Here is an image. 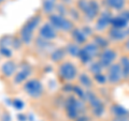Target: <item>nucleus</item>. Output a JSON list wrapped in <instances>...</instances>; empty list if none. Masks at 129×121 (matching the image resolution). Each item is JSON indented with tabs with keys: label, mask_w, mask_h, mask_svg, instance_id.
Segmentation results:
<instances>
[{
	"label": "nucleus",
	"mask_w": 129,
	"mask_h": 121,
	"mask_svg": "<svg viewBox=\"0 0 129 121\" xmlns=\"http://www.w3.org/2000/svg\"><path fill=\"white\" fill-rule=\"evenodd\" d=\"M64 108V114H66L67 118L70 119L71 121H75L81 116L88 114V106L85 101L76 98L75 95L71 94L66 99L63 103Z\"/></svg>",
	"instance_id": "nucleus-1"
},
{
	"label": "nucleus",
	"mask_w": 129,
	"mask_h": 121,
	"mask_svg": "<svg viewBox=\"0 0 129 121\" xmlns=\"http://www.w3.org/2000/svg\"><path fill=\"white\" fill-rule=\"evenodd\" d=\"M42 21L41 13H36L29 17L23 24V26L18 30V37L21 38L24 45H30L32 41H35V32L39 30L40 24Z\"/></svg>",
	"instance_id": "nucleus-2"
},
{
	"label": "nucleus",
	"mask_w": 129,
	"mask_h": 121,
	"mask_svg": "<svg viewBox=\"0 0 129 121\" xmlns=\"http://www.w3.org/2000/svg\"><path fill=\"white\" fill-rule=\"evenodd\" d=\"M76 9L83 15L86 22H95L100 14V5L97 0H78Z\"/></svg>",
	"instance_id": "nucleus-3"
},
{
	"label": "nucleus",
	"mask_w": 129,
	"mask_h": 121,
	"mask_svg": "<svg viewBox=\"0 0 129 121\" xmlns=\"http://www.w3.org/2000/svg\"><path fill=\"white\" fill-rule=\"evenodd\" d=\"M57 74L58 77L64 84H71L72 82L78 78L79 70L75 64L70 60H64L60 62L57 67Z\"/></svg>",
	"instance_id": "nucleus-4"
},
{
	"label": "nucleus",
	"mask_w": 129,
	"mask_h": 121,
	"mask_svg": "<svg viewBox=\"0 0 129 121\" xmlns=\"http://www.w3.org/2000/svg\"><path fill=\"white\" fill-rule=\"evenodd\" d=\"M85 102L88 106L91 116L96 117V118H100L104 115L107 110L106 104L104 102L99 98V95L94 92L92 90H87L86 91V100Z\"/></svg>",
	"instance_id": "nucleus-5"
},
{
	"label": "nucleus",
	"mask_w": 129,
	"mask_h": 121,
	"mask_svg": "<svg viewBox=\"0 0 129 121\" xmlns=\"http://www.w3.org/2000/svg\"><path fill=\"white\" fill-rule=\"evenodd\" d=\"M48 23L57 31L66 32V33H70L75 28L74 22L68 17V16H62L57 13H53L48 16Z\"/></svg>",
	"instance_id": "nucleus-6"
},
{
	"label": "nucleus",
	"mask_w": 129,
	"mask_h": 121,
	"mask_svg": "<svg viewBox=\"0 0 129 121\" xmlns=\"http://www.w3.org/2000/svg\"><path fill=\"white\" fill-rule=\"evenodd\" d=\"M100 48L96 45L92 41H88L83 46H81V51L79 55L80 61L83 64H90L92 61L98 59V56L100 54Z\"/></svg>",
	"instance_id": "nucleus-7"
},
{
	"label": "nucleus",
	"mask_w": 129,
	"mask_h": 121,
	"mask_svg": "<svg viewBox=\"0 0 129 121\" xmlns=\"http://www.w3.org/2000/svg\"><path fill=\"white\" fill-rule=\"evenodd\" d=\"M24 92L29 96L30 99L39 100L44 94V86L43 84L37 78H29L23 84Z\"/></svg>",
	"instance_id": "nucleus-8"
},
{
	"label": "nucleus",
	"mask_w": 129,
	"mask_h": 121,
	"mask_svg": "<svg viewBox=\"0 0 129 121\" xmlns=\"http://www.w3.org/2000/svg\"><path fill=\"white\" fill-rule=\"evenodd\" d=\"M112 12L110 10H103L100 12V14L98 15V17L95 21V25H94V30L96 32H103L108 30L111 27V22L113 18Z\"/></svg>",
	"instance_id": "nucleus-9"
},
{
	"label": "nucleus",
	"mask_w": 129,
	"mask_h": 121,
	"mask_svg": "<svg viewBox=\"0 0 129 121\" xmlns=\"http://www.w3.org/2000/svg\"><path fill=\"white\" fill-rule=\"evenodd\" d=\"M106 75L108 78V84L110 85H118L125 79L122 67L118 61L106 69Z\"/></svg>",
	"instance_id": "nucleus-10"
},
{
	"label": "nucleus",
	"mask_w": 129,
	"mask_h": 121,
	"mask_svg": "<svg viewBox=\"0 0 129 121\" xmlns=\"http://www.w3.org/2000/svg\"><path fill=\"white\" fill-rule=\"evenodd\" d=\"M32 74V67L28 62L24 61L18 66L15 75L13 76V83L15 85H22L30 78Z\"/></svg>",
	"instance_id": "nucleus-11"
},
{
	"label": "nucleus",
	"mask_w": 129,
	"mask_h": 121,
	"mask_svg": "<svg viewBox=\"0 0 129 121\" xmlns=\"http://www.w3.org/2000/svg\"><path fill=\"white\" fill-rule=\"evenodd\" d=\"M116 59H117V51L112 47H108L106 49H102L100 51L97 60L100 62V64H101L104 69H107L110 66H112L113 63L117 62Z\"/></svg>",
	"instance_id": "nucleus-12"
},
{
	"label": "nucleus",
	"mask_w": 129,
	"mask_h": 121,
	"mask_svg": "<svg viewBox=\"0 0 129 121\" xmlns=\"http://www.w3.org/2000/svg\"><path fill=\"white\" fill-rule=\"evenodd\" d=\"M38 37L45 41L52 42L58 38V31L51 25L48 22L43 23L38 30Z\"/></svg>",
	"instance_id": "nucleus-13"
},
{
	"label": "nucleus",
	"mask_w": 129,
	"mask_h": 121,
	"mask_svg": "<svg viewBox=\"0 0 129 121\" xmlns=\"http://www.w3.org/2000/svg\"><path fill=\"white\" fill-rule=\"evenodd\" d=\"M108 39L113 42H120V41H126L129 38V28L126 29H116V28L110 27L108 29Z\"/></svg>",
	"instance_id": "nucleus-14"
},
{
	"label": "nucleus",
	"mask_w": 129,
	"mask_h": 121,
	"mask_svg": "<svg viewBox=\"0 0 129 121\" xmlns=\"http://www.w3.org/2000/svg\"><path fill=\"white\" fill-rule=\"evenodd\" d=\"M18 69V64L16 63L15 60L12 59H8L7 61H5L1 64V68H0V73L3 77L6 78H11L15 75L16 71Z\"/></svg>",
	"instance_id": "nucleus-15"
},
{
	"label": "nucleus",
	"mask_w": 129,
	"mask_h": 121,
	"mask_svg": "<svg viewBox=\"0 0 129 121\" xmlns=\"http://www.w3.org/2000/svg\"><path fill=\"white\" fill-rule=\"evenodd\" d=\"M71 34V39L72 41H73L74 43L79 44L80 46H83L85 43L88 42V39H89V37L84 32V30L82 29V27H75L73 30H72L70 32Z\"/></svg>",
	"instance_id": "nucleus-16"
},
{
	"label": "nucleus",
	"mask_w": 129,
	"mask_h": 121,
	"mask_svg": "<svg viewBox=\"0 0 129 121\" xmlns=\"http://www.w3.org/2000/svg\"><path fill=\"white\" fill-rule=\"evenodd\" d=\"M59 0H42L41 2V12L43 14L50 16L51 14L55 13L56 7Z\"/></svg>",
	"instance_id": "nucleus-17"
},
{
	"label": "nucleus",
	"mask_w": 129,
	"mask_h": 121,
	"mask_svg": "<svg viewBox=\"0 0 129 121\" xmlns=\"http://www.w3.org/2000/svg\"><path fill=\"white\" fill-rule=\"evenodd\" d=\"M113 118H129V110L119 104H113L110 107Z\"/></svg>",
	"instance_id": "nucleus-18"
},
{
	"label": "nucleus",
	"mask_w": 129,
	"mask_h": 121,
	"mask_svg": "<svg viewBox=\"0 0 129 121\" xmlns=\"http://www.w3.org/2000/svg\"><path fill=\"white\" fill-rule=\"evenodd\" d=\"M78 80L81 87H83L85 90H91L94 87V78L87 73H81L78 76Z\"/></svg>",
	"instance_id": "nucleus-19"
},
{
	"label": "nucleus",
	"mask_w": 129,
	"mask_h": 121,
	"mask_svg": "<svg viewBox=\"0 0 129 121\" xmlns=\"http://www.w3.org/2000/svg\"><path fill=\"white\" fill-rule=\"evenodd\" d=\"M67 51L64 49V47H57L53 49L50 53V59L55 63H60L64 61V58H66Z\"/></svg>",
	"instance_id": "nucleus-20"
},
{
	"label": "nucleus",
	"mask_w": 129,
	"mask_h": 121,
	"mask_svg": "<svg viewBox=\"0 0 129 121\" xmlns=\"http://www.w3.org/2000/svg\"><path fill=\"white\" fill-rule=\"evenodd\" d=\"M103 5L108 10L114 11H123L126 6V0H103Z\"/></svg>",
	"instance_id": "nucleus-21"
},
{
	"label": "nucleus",
	"mask_w": 129,
	"mask_h": 121,
	"mask_svg": "<svg viewBox=\"0 0 129 121\" xmlns=\"http://www.w3.org/2000/svg\"><path fill=\"white\" fill-rule=\"evenodd\" d=\"M111 27L116 28V29H126V28H129V22L126 18H124L120 14H117L113 16Z\"/></svg>",
	"instance_id": "nucleus-22"
},
{
	"label": "nucleus",
	"mask_w": 129,
	"mask_h": 121,
	"mask_svg": "<svg viewBox=\"0 0 129 121\" xmlns=\"http://www.w3.org/2000/svg\"><path fill=\"white\" fill-rule=\"evenodd\" d=\"M91 41L94 42L97 46L100 48V50L102 49H106V48L110 47V40L108 39V37H104V35L101 34H94L92 35V39Z\"/></svg>",
	"instance_id": "nucleus-23"
},
{
	"label": "nucleus",
	"mask_w": 129,
	"mask_h": 121,
	"mask_svg": "<svg viewBox=\"0 0 129 121\" xmlns=\"http://www.w3.org/2000/svg\"><path fill=\"white\" fill-rule=\"evenodd\" d=\"M64 49L67 51V55H69L73 58H79V55H80V51H81V46L79 44L71 41L69 43H67V45L64 46Z\"/></svg>",
	"instance_id": "nucleus-24"
},
{
	"label": "nucleus",
	"mask_w": 129,
	"mask_h": 121,
	"mask_svg": "<svg viewBox=\"0 0 129 121\" xmlns=\"http://www.w3.org/2000/svg\"><path fill=\"white\" fill-rule=\"evenodd\" d=\"M35 45L37 47V49L40 51H48V53L52 51L50 49V47H52V43L48 41H45V40H43L39 37L35 39Z\"/></svg>",
	"instance_id": "nucleus-25"
},
{
	"label": "nucleus",
	"mask_w": 129,
	"mask_h": 121,
	"mask_svg": "<svg viewBox=\"0 0 129 121\" xmlns=\"http://www.w3.org/2000/svg\"><path fill=\"white\" fill-rule=\"evenodd\" d=\"M119 64L122 67L123 70V74H124V78L125 79H129V56L128 55H124L119 58Z\"/></svg>",
	"instance_id": "nucleus-26"
},
{
	"label": "nucleus",
	"mask_w": 129,
	"mask_h": 121,
	"mask_svg": "<svg viewBox=\"0 0 129 121\" xmlns=\"http://www.w3.org/2000/svg\"><path fill=\"white\" fill-rule=\"evenodd\" d=\"M103 70H104V68L100 64V62L98 60H95V61H92L90 64H88V71H89V73L92 76L100 74V73H103Z\"/></svg>",
	"instance_id": "nucleus-27"
},
{
	"label": "nucleus",
	"mask_w": 129,
	"mask_h": 121,
	"mask_svg": "<svg viewBox=\"0 0 129 121\" xmlns=\"http://www.w3.org/2000/svg\"><path fill=\"white\" fill-rule=\"evenodd\" d=\"M13 35L6 34L0 38V47H10L12 48V42H13Z\"/></svg>",
	"instance_id": "nucleus-28"
},
{
	"label": "nucleus",
	"mask_w": 129,
	"mask_h": 121,
	"mask_svg": "<svg viewBox=\"0 0 129 121\" xmlns=\"http://www.w3.org/2000/svg\"><path fill=\"white\" fill-rule=\"evenodd\" d=\"M82 16V14L80 13V11L75 8H71V9H69V11H68V17H69L71 21L73 22H76V21H80V17Z\"/></svg>",
	"instance_id": "nucleus-29"
},
{
	"label": "nucleus",
	"mask_w": 129,
	"mask_h": 121,
	"mask_svg": "<svg viewBox=\"0 0 129 121\" xmlns=\"http://www.w3.org/2000/svg\"><path fill=\"white\" fill-rule=\"evenodd\" d=\"M94 78V82L99 84V85H106L108 84V78H107V75L106 73H100V74H97L92 76Z\"/></svg>",
	"instance_id": "nucleus-30"
},
{
	"label": "nucleus",
	"mask_w": 129,
	"mask_h": 121,
	"mask_svg": "<svg viewBox=\"0 0 129 121\" xmlns=\"http://www.w3.org/2000/svg\"><path fill=\"white\" fill-rule=\"evenodd\" d=\"M0 56L10 59L13 56V49L10 47H0Z\"/></svg>",
	"instance_id": "nucleus-31"
},
{
	"label": "nucleus",
	"mask_w": 129,
	"mask_h": 121,
	"mask_svg": "<svg viewBox=\"0 0 129 121\" xmlns=\"http://www.w3.org/2000/svg\"><path fill=\"white\" fill-rule=\"evenodd\" d=\"M23 42H22V40L21 38L18 37V35H15V37L13 38V42H12V49H15V50H17V49H21V48L23 47Z\"/></svg>",
	"instance_id": "nucleus-32"
},
{
	"label": "nucleus",
	"mask_w": 129,
	"mask_h": 121,
	"mask_svg": "<svg viewBox=\"0 0 129 121\" xmlns=\"http://www.w3.org/2000/svg\"><path fill=\"white\" fill-rule=\"evenodd\" d=\"M12 106H13L15 109L21 110L24 108V102L21 99H13L12 100Z\"/></svg>",
	"instance_id": "nucleus-33"
},
{
	"label": "nucleus",
	"mask_w": 129,
	"mask_h": 121,
	"mask_svg": "<svg viewBox=\"0 0 129 121\" xmlns=\"http://www.w3.org/2000/svg\"><path fill=\"white\" fill-rule=\"evenodd\" d=\"M1 121H11V116L9 114V111H3L1 115Z\"/></svg>",
	"instance_id": "nucleus-34"
},
{
	"label": "nucleus",
	"mask_w": 129,
	"mask_h": 121,
	"mask_svg": "<svg viewBox=\"0 0 129 121\" xmlns=\"http://www.w3.org/2000/svg\"><path fill=\"white\" fill-rule=\"evenodd\" d=\"M118 14H120L124 18H126L127 21L129 22V10H128V9H124L123 11H120Z\"/></svg>",
	"instance_id": "nucleus-35"
},
{
	"label": "nucleus",
	"mask_w": 129,
	"mask_h": 121,
	"mask_svg": "<svg viewBox=\"0 0 129 121\" xmlns=\"http://www.w3.org/2000/svg\"><path fill=\"white\" fill-rule=\"evenodd\" d=\"M111 121H129V118H112Z\"/></svg>",
	"instance_id": "nucleus-36"
},
{
	"label": "nucleus",
	"mask_w": 129,
	"mask_h": 121,
	"mask_svg": "<svg viewBox=\"0 0 129 121\" xmlns=\"http://www.w3.org/2000/svg\"><path fill=\"white\" fill-rule=\"evenodd\" d=\"M7 1V0H0V6H2L3 5V3H5Z\"/></svg>",
	"instance_id": "nucleus-37"
},
{
	"label": "nucleus",
	"mask_w": 129,
	"mask_h": 121,
	"mask_svg": "<svg viewBox=\"0 0 129 121\" xmlns=\"http://www.w3.org/2000/svg\"><path fill=\"white\" fill-rule=\"evenodd\" d=\"M0 57H1V56H0Z\"/></svg>",
	"instance_id": "nucleus-38"
}]
</instances>
